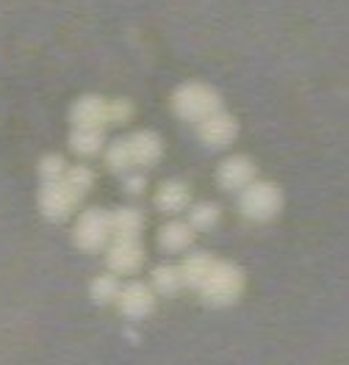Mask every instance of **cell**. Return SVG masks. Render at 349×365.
<instances>
[{
    "mask_svg": "<svg viewBox=\"0 0 349 365\" xmlns=\"http://www.w3.org/2000/svg\"><path fill=\"white\" fill-rule=\"evenodd\" d=\"M197 291L203 294L208 304H216V307L233 304L244 291V272L231 260H213L211 272L206 274V279Z\"/></svg>",
    "mask_w": 349,
    "mask_h": 365,
    "instance_id": "6da1fadb",
    "label": "cell"
},
{
    "mask_svg": "<svg viewBox=\"0 0 349 365\" xmlns=\"http://www.w3.org/2000/svg\"><path fill=\"white\" fill-rule=\"evenodd\" d=\"M219 108H222V97L208 83L191 81V83L178 86L175 94H172V111L181 119H186V122H194V125L203 122L213 111H219Z\"/></svg>",
    "mask_w": 349,
    "mask_h": 365,
    "instance_id": "7a4b0ae2",
    "label": "cell"
},
{
    "mask_svg": "<svg viewBox=\"0 0 349 365\" xmlns=\"http://www.w3.org/2000/svg\"><path fill=\"white\" fill-rule=\"evenodd\" d=\"M238 207L247 219L253 222H269L275 219L283 207V191L275 182L266 180H253L238 197Z\"/></svg>",
    "mask_w": 349,
    "mask_h": 365,
    "instance_id": "3957f363",
    "label": "cell"
},
{
    "mask_svg": "<svg viewBox=\"0 0 349 365\" xmlns=\"http://www.w3.org/2000/svg\"><path fill=\"white\" fill-rule=\"evenodd\" d=\"M111 238V222H108V210L103 207H92L86 210L78 225H75V244L81 250L94 252L100 247H106V241Z\"/></svg>",
    "mask_w": 349,
    "mask_h": 365,
    "instance_id": "277c9868",
    "label": "cell"
},
{
    "mask_svg": "<svg viewBox=\"0 0 349 365\" xmlns=\"http://www.w3.org/2000/svg\"><path fill=\"white\" fill-rule=\"evenodd\" d=\"M197 136L203 138V144H208L211 150L231 147L236 136H238V122H236L233 114L219 108L211 116H206L203 122H197Z\"/></svg>",
    "mask_w": 349,
    "mask_h": 365,
    "instance_id": "5b68a950",
    "label": "cell"
},
{
    "mask_svg": "<svg viewBox=\"0 0 349 365\" xmlns=\"http://www.w3.org/2000/svg\"><path fill=\"white\" fill-rule=\"evenodd\" d=\"M75 205H78V200L64 188L61 180L42 182V188H39V210H42L45 219H50V222H64Z\"/></svg>",
    "mask_w": 349,
    "mask_h": 365,
    "instance_id": "8992f818",
    "label": "cell"
},
{
    "mask_svg": "<svg viewBox=\"0 0 349 365\" xmlns=\"http://www.w3.org/2000/svg\"><path fill=\"white\" fill-rule=\"evenodd\" d=\"M258 166L247 155H231L219 163L216 169V182L228 191H244L250 182L256 180Z\"/></svg>",
    "mask_w": 349,
    "mask_h": 365,
    "instance_id": "52a82bcc",
    "label": "cell"
},
{
    "mask_svg": "<svg viewBox=\"0 0 349 365\" xmlns=\"http://www.w3.org/2000/svg\"><path fill=\"white\" fill-rule=\"evenodd\" d=\"M106 263L114 274H133L144 263V250H141L139 238H114V244L108 247Z\"/></svg>",
    "mask_w": 349,
    "mask_h": 365,
    "instance_id": "ba28073f",
    "label": "cell"
},
{
    "mask_svg": "<svg viewBox=\"0 0 349 365\" xmlns=\"http://www.w3.org/2000/svg\"><path fill=\"white\" fill-rule=\"evenodd\" d=\"M72 128H106L108 125V100L100 94H86L72 106Z\"/></svg>",
    "mask_w": 349,
    "mask_h": 365,
    "instance_id": "9c48e42d",
    "label": "cell"
},
{
    "mask_svg": "<svg viewBox=\"0 0 349 365\" xmlns=\"http://www.w3.org/2000/svg\"><path fill=\"white\" fill-rule=\"evenodd\" d=\"M116 302H119V310L131 319H144L156 307V297L144 282H128L125 288H119Z\"/></svg>",
    "mask_w": 349,
    "mask_h": 365,
    "instance_id": "30bf717a",
    "label": "cell"
},
{
    "mask_svg": "<svg viewBox=\"0 0 349 365\" xmlns=\"http://www.w3.org/2000/svg\"><path fill=\"white\" fill-rule=\"evenodd\" d=\"M125 147H128V155L133 166H150L163 155V144L158 133L153 130H136L125 138Z\"/></svg>",
    "mask_w": 349,
    "mask_h": 365,
    "instance_id": "8fae6325",
    "label": "cell"
},
{
    "mask_svg": "<svg viewBox=\"0 0 349 365\" xmlns=\"http://www.w3.org/2000/svg\"><path fill=\"white\" fill-rule=\"evenodd\" d=\"M191 202V191H188L186 182L181 180H166L158 185V194H156V205L163 213H181L186 210Z\"/></svg>",
    "mask_w": 349,
    "mask_h": 365,
    "instance_id": "7c38bea8",
    "label": "cell"
},
{
    "mask_svg": "<svg viewBox=\"0 0 349 365\" xmlns=\"http://www.w3.org/2000/svg\"><path fill=\"white\" fill-rule=\"evenodd\" d=\"M213 255L211 252H194V255H188L186 260H183V266H178L181 269V279H183V285L188 288H200L203 285V279H206V274L211 272V266H213Z\"/></svg>",
    "mask_w": 349,
    "mask_h": 365,
    "instance_id": "4fadbf2b",
    "label": "cell"
},
{
    "mask_svg": "<svg viewBox=\"0 0 349 365\" xmlns=\"http://www.w3.org/2000/svg\"><path fill=\"white\" fill-rule=\"evenodd\" d=\"M108 222H111V238H139L141 227H144L141 213L131 210V207H119L114 213H108Z\"/></svg>",
    "mask_w": 349,
    "mask_h": 365,
    "instance_id": "5bb4252c",
    "label": "cell"
},
{
    "mask_svg": "<svg viewBox=\"0 0 349 365\" xmlns=\"http://www.w3.org/2000/svg\"><path fill=\"white\" fill-rule=\"evenodd\" d=\"M158 241L166 252H181L194 241V230L188 227V222H169L158 232Z\"/></svg>",
    "mask_w": 349,
    "mask_h": 365,
    "instance_id": "9a60e30c",
    "label": "cell"
},
{
    "mask_svg": "<svg viewBox=\"0 0 349 365\" xmlns=\"http://www.w3.org/2000/svg\"><path fill=\"white\" fill-rule=\"evenodd\" d=\"M61 182H64V188L70 191L72 197L81 202L84 200V194L92 188L94 182V175L89 166H67V172L61 175Z\"/></svg>",
    "mask_w": 349,
    "mask_h": 365,
    "instance_id": "2e32d148",
    "label": "cell"
},
{
    "mask_svg": "<svg viewBox=\"0 0 349 365\" xmlns=\"http://www.w3.org/2000/svg\"><path fill=\"white\" fill-rule=\"evenodd\" d=\"M70 144L75 153L92 155L103 147V128H72Z\"/></svg>",
    "mask_w": 349,
    "mask_h": 365,
    "instance_id": "e0dca14e",
    "label": "cell"
},
{
    "mask_svg": "<svg viewBox=\"0 0 349 365\" xmlns=\"http://www.w3.org/2000/svg\"><path fill=\"white\" fill-rule=\"evenodd\" d=\"M181 285H183V279H181V269L178 266H158L153 272V288L158 294H163V297L181 291Z\"/></svg>",
    "mask_w": 349,
    "mask_h": 365,
    "instance_id": "ac0fdd59",
    "label": "cell"
},
{
    "mask_svg": "<svg viewBox=\"0 0 349 365\" xmlns=\"http://www.w3.org/2000/svg\"><path fill=\"white\" fill-rule=\"evenodd\" d=\"M89 294H92V299L97 304H108V302H114L116 294H119V282H116V277H111V274H100V277L92 279Z\"/></svg>",
    "mask_w": 349,
    "mask_h": 365,
    "instance_id": "d6986e66",
    "label": "cell"
},
{
    "mask_svg": "<svg viewBox=\"0 0 349 365\" xmlns=\"http://www.w3.org/2000/svg\"><path fill=\"white\" fill-rule=\"evenodd\" d=\"M219 222V205L216 202H200L191 207V219L188 227L191 230H211Z\"/></svg>",
    "mask_w": 349,
    "mask_h": 365,
    "instance_id": "ffe728a7",
    "label": "cell"
},
{
    "mask_svg": "<svg viewBox=\"0 0 349 365\" xmlns=\"http://www.w3.org/2000/svg\"><path fill=\"white\" fill-rule=\"evenodd\" d=\"M64 172H67V160L61 158L59 153L42 155V160H39V178H42V182L61 180V175H64Z\"/></svg>",
    "mask_w": 349,
    "mask_h": 365,
    "instance_id": "44dd1931",
    "label": "cell"
},
{
    "mask_svg": "<svg viewBox=\"0 0 349 365\" xmlns=\"http://www.w3.org/2000/svg\"><path fill=\"white\" fill-rule=\"evenodd\" d=\"M108 166L114 169V172H128L133 163H131V155H128V147H125V138H119L111 144V150H108Z\"/></svg>",
    "mask_w": 349,
    "mask_h": 365,
    "instance_id": "7402d4cb",
    "label": "cell"
},
{
    "mask_svg": "<svg viewBox=\"0 0 349 365\" xmlns=\"http://www.w3.org/2000/svg\"><path fill=\"white\" fill-rule=\"evenodd\" d=\"M131 116H133V106L128 100H122V97L108 100V125H125Z\"/></svg>",
    "mask_w": 349,
    "mask_h": 365,
    "instance_id": "603a6c76",
    "label": "cell"
},
{
    "mask_svg": "<svg viewBox=\"0 0 349 365\" xmlns=\"http://www.w3.org/2000/svg\"><path fill=\"white\" fill-rule=\"evenodd\" d=\"M125 185H128V191H131V194H141V191H144V178H128V180H125Z\"/></svg>",
    "mask_w": 349,
    "mask_h": 365,
    "instance_id": "cb8c5ba5",
    "label": "cell"
}]
</instances>
